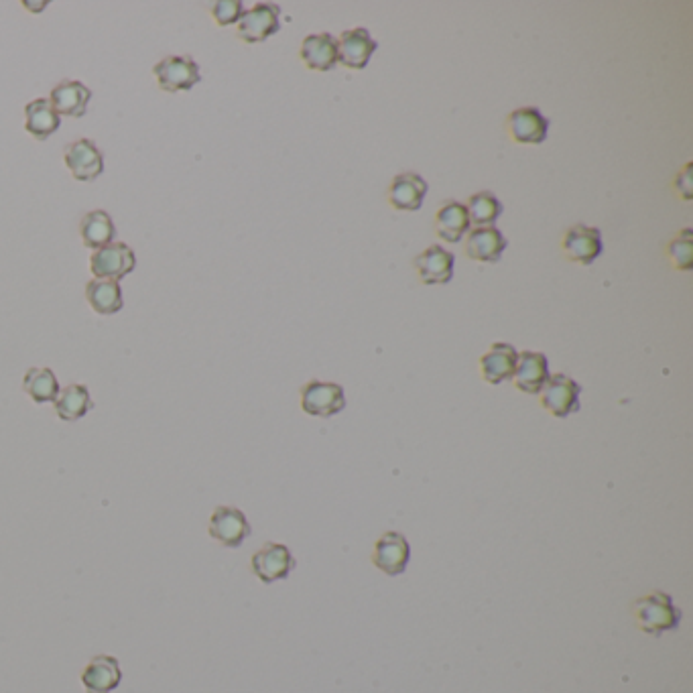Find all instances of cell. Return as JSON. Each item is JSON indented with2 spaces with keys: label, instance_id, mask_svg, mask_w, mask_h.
Wrapping results in <instances>:
<instances>
[{
  "label": "cell",
  "instance_id": "6da1fadb",
  "mask_svg": "<svg viewBox=\"0 0 693 693\" xmlns=\"http://www.w3.org/2000/svg\"><path fill=\"white\" fill-rule=\"evenodd\" d=\"M633 616L645 635L659 637L675 630L681 622V610L673 604L671 596L655 590L633 604Z\"/></svg>",
  "mask_w": 693,
  "mask_h": 693
},
{
  "label": "cell",
  "instance_id": "7a4b0ae2",
  "mask_svg": "<svg viewBox=\"0 0 693 693\" xmlns=\"http://www.w3.org/2000/svg\"><path fill=\"white\" fill-rule=\"evenodd\" d=\"M153 74L159 88L169 94L192 90L202 80L198 63L189 55H169L161 59L153 68Z\"/></svg>",
  "mask_w": 693,
  "mask_h": 693
},
{
  "label": "cell",
  "instance_id": "3957f363",
  "mask_svg": "<svg viewBox=\"0 0 693 693\" xmlns=\"http://www.w3.org/2000/svg\"><path fill=\"white\" fill-rule=\"evenodd\" d=\"M137 267V257L129 244L112 242L100 250H94L90 259V269L96 279L118 283Z\"/></svg>",
  "mask_w": 693,
  "mask_h": 693
},
{
  "label": "cell",
  "instance_id": "277c9868",
  "mask_svg": "<svg viewBox=\"0 0 693 693\" xmlns=\"http://www.w3.org/2000/svg\"><path fill=\"white\" fill-rule=\"evenodd\" d=\"M580 393L582 387L574 381V378L565 374H553L549 381L541 389V405L547 409L553 417L565 419L572 413L580 411Z\"/></svg>",
  "mask_w": 693,
  "mask_h": 693
},
{
  "label": "cell",
  "instance_id": "5b68a950",
  "mask_svg": "<svg viewBox=\"0 0 693 693\" xmlns=\"http://www.w3.org/2000/svg\"><path fill=\"white\" fill-rule=\"evenodd\" d=\"M301 409L311 417H334L346 409L344 389L336 383L309 381L301 389Z\"/></svg>",
  "mask_w": 693,
  "mask_h": 693
},
{
  "label": "cell",
  "instance_id": "8992f818",
  "mask_svg": "<svg viewBox=\"0 0 693 693\" xmlns=\"http://www.w3.org/2000/svg\"><path fill=\"white\" fill-rule=\"evenodd\" d=\"M561 248H563V255L572 263L588 267L602 255V250H604L602 232L598 228L586 226L582 222L574 224L572 228H567V232L563 234Z\"/></svg>",
  "mask_w": 693,
  "mask_h": 693
},
{
  "label": "cell",
  "instance_id": "52a82bcc",
  "mask_svg": "<svg viewBox=\"0 0 693 693\" xmlns=\"http://www.w3.org/2000/svg\"><path fill=\"white\" fill-rule=\"evenodd\" d=\"M252 574H255L263 584H273L289 578L295 570L293 553L281 543H267L250 559Z\"/></svg>",
  "mask_w": 693,
  "mask_h": 693
},
{
  "label": "cell",
  "instance_id": "ba28073f",
  "mask_svg": "<svg viewBox=\"0 0 693 693\" xmlns=\"http://www.w3.org/2000/svg\"><path fill=\"white\" fill-rule=\"evenodd\" d=\"M279 7L271 3H259L246 11L242 19L238 21V39L244 43H263L269 37H273L281 25H279Z\"/></svg>",
  "mask_w": 693,
  "mask_h": 693
},
{
  "label": "cell",
  "instance_id": "9c48e42d",
  "mask_svg": "<svg viewBox=\"0 0 693 693\" xmlns=\"http://www.w3.org/2000/svg\"><path fill=\"white\" fill-rule=\"evenodd\" d=\"M411 559V547L405 535L401 533H385L376 541L372 549V563L387 576H401L405 574L407 565Z\"/></svg>",
  "mask_w": 693,
  "mask_h": 693
},
{
  "label": "cell",
  "instance_id": "30bf717a",
  "mask_svg": "<svg viewBox=\"0 0 693 693\" xmlns=\"http://www.w3.org/2000/svg\"><path fill=\"white\" fill-rule=\"evenodd\" d=\"M208 533L220 545L236 549L246 541V537H250L252 529L242 511L234 507H218L210 517Z\"/></svg>",
  "mask_w": 693,
  "mask_h": 693
},
{
  "label": "cell",
  "instance_id": "8fae6325",
  "mask_svg": "<svg viewBox=\"0 0 693 693\" xmlns=\"http://www.w3.org/2000/svg\"><path fill=\"white\" fill-rule=\"evenodd\" d=\"M507 129L519 145H541L549 135V120L535 106H523L509 114Z\"/></svg>",
  "mask_w": 693,
  "mask_h": 693
},
{
  "label": "cell",
  "instance_id": "7c38bea8",
  "mask_svg": "<svg viewBox=\"0 0 693 693\" xmlns=\"http://www.w3.org/2000/svg\"><path fill=\"white\" fill-rule=\"evenodd\" d=\"M454 263H456V257L450 250H446L439 244L425 248L413 261L419 273V279L425 285H448L454 277Z\"/></svg>",
  "mask_w": 693,
  "mask_h": 693
},
{
  "label": "cell",
  "instance_id": "4fadbf2b",
  "mask_svg": "<svg viewBox=\"0 0 693 693\" xmlns=\"http://www.w3.org/2000/svg\"><path fill=\"white\" fill-rule=\"evenodd\" d=\"M66 167L74 175V179L90 183L104 173V157L100 149L90 139H80L72 143L63 155Z\"/></svg>",
  "mask_w": 693,
  "mask_h": 693
},
{
  "label": "cell",
  "instance_id": "5bb4252c",
  "mask_svg": "<svg viewBox=\"0 0 693 693\" xmlns=\"http://www.w3.org/2000/svg\"><path fill=\"white\" fill-rule=\"evenodd\" d=\"M376 49L378 43L364 27L344 31L338 39V63L348 70H364Z\"/></svg>",
  "mask_w": 693,
  "mask_h": 693
},
{
  "label": "cell",
  "instance_id": "9a60e30c",
  "mask_svg": "<svg viewBox=\"0 0 693 693\" xmlns=\"http://www.w3.org/2000/svg\"><path fill=\"white\" fill-rule=\"evenodd\" d=\"M427 181L419 173H401L389 185V204L401 212H417L427 196Z\"/></svg>",
  "mask_w": 693,
  "mask_h": 693
},
{
  "label": "cell",
  "instance_id": "2e32d148",
  "mask_svg": "<svg viewBox=\"0 0 693 693\" xmlns=\"http://www.w3.org/2000/svg\"><path fill=\"white\" fill-rule=\"evenodd\" d=\"M519 352L511 344H492L490 350L480 358V370L482 378L488 385H502L504 381H511L515 368H517Z\"/></svg>",
  "mask_w": 693,
  "mask_h": 693
},
{
  "label": "cell",
  "instance_id": "e0dca14e",
  "mask_svg": "<svg viewBox=\"0 0 693 693\" xmlns=\"http://www.w3.org/2000/svg\"><path fill=\"white\" fill-rule=\"evenodd\" d=\"M549 362L547 356L541 352L525 350L519 354L517 368H515V385L519 391L527 395H539L545 383L549 381Z\"/></svg>",
  "mask_w": 693,
  "mask_h": 693
},
{
  "label": "cell",
  "instance_id": "ac0fdd59",
  "mask_svg": "<svg viewBox=\"0 0 693 693\" xmlns=\"http://www.w3.org/2000/svg\"><path fill=\"white\" fill-rule=\"evenodd\" d=\"M509 242L504 238V234L494 228H474L468 232L466 238V255L472 261L478 263H498L502 259V252L507 250Z\"/></svg>",
  "mask_w": 693,
  "mask_h": 693
},
{
  "label": "cell",
  "instance_id": "d6986e66",
  "mask_svg": "<svg viewBox=\"0 0 693 693\" xmlns=\"http://www.w3.org/2000/svg\"><path fill=\"white\" fill-rule=\"evenodd\" d=\"M92 100V90L76 80H66L51 90L49 102L57 116L82 118Z\"/></svg>",
  "mask_w": 693,
  "mask_h": 693
},
{
  "label": "cell",
  "instance_id": "ffe728a7",
  "mask_svg": "<svg viewBox=\"0 0 693 693\" xmlns=\"http://www.w3.org/2000/svg\"><path fill=\"white\" fill-rule=\"evenodd\" d=\"M299 55L309 70L330 72L338 63V41L330 33L309 35L303 39Z\"/></svg>",
  "mask_w": 693,
  "mask_h": 693
},
{
  "label": "cell",
  "instance_id": "44dd1931",
  "mask_svg": "<svg viewBox=\"0 0 693 693\" xmlns=\"http://www.w3.org/2000/svg\"><path fill=\"white\" fill-rule=\"evenodd\" d=\"M122 681L120 665L114 657L98 655L82 671V683L88 693H110Z\"/></svg>",
  "mask_w": 693,
  "mask_h": 693
},
{
  "label": "cell",
  "instance_id": "7402d4cb",
  "mask_svg": "<svg viewBox=\"0 0 693 693\" xmlns=\"http://www.w3.org/2000/svg\"><path fill=\"white\" fill-rule=\"evenodd\" d=\"M470 216L464 204L460 202H446L437 210L435 216V232L441 240L458 244L466 232H470Z\"/></svg>",
  "mask_w": 693,
  "mask_h": 693
},
{
  "label": "cell",
  "instance_id": "603a6c76",
  "mask_svg": "<svg viewBox=\"0 0 693 693\" xmlns=\"http://www.w3.org/2000/svg\"><path fill=\"white\" fill-rule=\"evenodd\" d=\"M59 116L49 98L33 100L25 106V129L35 141H47L59 129Z\"/></svg>",
  "mask_w": 693,
  "mask_h": 693
},
{
  "label": "cell",
  "instance_id": "cb8c5ba5",
  "mask_svg": "<svg viewBox=\"0 0 693 693\" xmlns=\"http://www.w3.org/2000/svg\"><path fill=\"white\" fill-rule=\"evenodd\" d=\"M53 405H55V413L59 415V419L78 421L92 411L94 401L90 397V391L84 385H70L63 391H59Z\"/></svg>",
  "mask_w": 693,
  "mask_h": 693
},
{
  "label": "cell",
  "instance_id": "d4e9b609",
  "mask_svg": "<svg viewBox=\"0 0 693 693\" xmlns=\"http://www.w3.org/2000/svg\"><path fill=\"white\" fill-rule=\"evenodd\" d=\"M80 234H82L84 246H88L92 250H100V248L114 242L116 226H114L108 212L94 210V212L84 216V220L80 224Z\"/></svg>",
  "mask_w": 693,
  "mask_h": 693
},
{
  "label": "cell",
  "instance_id": "484cf974",
  "mask_svg": "<svg viewBox=\"0 0 693 693\" xmlns=\"http://www.w3.org/2000/svg\"><path fill=\"white\" fill-rule=\"evenodd\" d=\"M86 299L90 307L100 315H114L124 305L118 283L102 281V279H94L86 285Z\"/></svg>",
  "mask_w": 693,
  "mask_h": 693
},
{
  "label": "cell",
  "instance_id": "4316f807",
  "mask_svg": "<svg viewBox=\"0 0 693 693\" xmlns=\"http://www.w3.org/2000/svg\"><path fill=\"white\" fill-rule=\"evenodd\" d=\"M23 389L39 405L53 403L59 395V383L49 368H29L23 378Z\"/></svg>",
  "mask_w": 693,
  "mask_h": 693
},
{
  "label": "cell",
  "instance_id": "83f0119b",
  "mask_svg": "<svg viewBox=\"0 0 693 693\" xmlns=\"http://www.w3.org/2000/svg\"><path fill=\"white\" fill-rule=\"evenodd\" d=\"M466 210L470 216V224H474L476 228H486V226H492L502 216L504 208H502V202L492 192H480L468 200Z\"/></svg>",
  "mask_w": 693,
  "mask_h": 693
},
{
  "label": "cell",
  "instance_id": "f1b7e54d",
  "mask_svg": "<svg viewBox=\"0 0 693 693\" xmlns=\"http://www.w3.org/2000/svg\"><path fill=\"white\" fill-rule=\"evenodd\" d=\"M667 257L671 265L679 271H691L693 267V232L689 228L681 230L667 246Z\"/></svg>",
  "mask_w": 693,
  "mask_h": 693
},
{
  "label": "cell",
  "instance_id": "f546056e",
  "mask_svg": "<svg viewBox=\"0 0 693 693\" xmlns=\"http://www.w3.org/2000/svg\"><path fill=\"white\" fill-rule=\"evenodd\" d=\"M244 15V7L240 0H220V3H216L212 7V17L216 19V23L220 27H228V25H234L242 19Z\"/></svg>",
  "mask_w": 693,
  "mask_h": 693
},
{
  "label": "cell",
  "instance_id": "4dcf8cb0",
  "mask_svg": "<svg viewBox=\"0 0 693 693\" xmlns=\"http://www.w3.org/2000/svg\"><path fill=\"white\" fill-rule=\"evenodd\" d=\"M691 163H687L685 167H683V171L677 175V179H675V187H677V192H679V196L683 198V200H691Z\"/></svg>",
  "mask_w": 693,
  "mask_h": 693
}]
</instances>
